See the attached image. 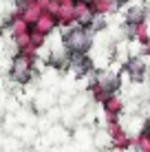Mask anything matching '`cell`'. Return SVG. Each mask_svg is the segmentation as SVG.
<instances>
[{
  "instance_id": "1",
  "label": "cell",
  "mask_w": 150,
  "mask_h": 152,
  "mask_svg": "<svg viewBox=\"0 0 150 152\" xmlns=\"http://www.w3.org/2000/svg\"><path fill=\"white\" fill-rule=\"evenodd\" d=\"M64 40H66V51H69V53H86L89 46L93 44L91 31L82 29V27H77L75 31H71V35L64 38Z\"/></svg>"
},
{
  "instance_id": "2",
  "label": "cell",
  "mask_w": 150,
  "mask_h": 152,
  "mask_svg": "<svg viewBox=\"0 0 150 152\" xmlns=\"http://www.w3.org/2000/svg\"><path fill=\"white\" fill-rule=\"evenodd\" d=\"M31 60L27 55H18L13 60V64H11V77L15 82H29V75H31Z\"/></svg>"
},
{
  "instance_id": "3",
  "label": "cell",
  "mask_w": 150,
  "mask_h": 152,
  "mask_svg": "<svg viewBox=\"0 0 150 152\" xmlns=\"http://www.w3.org/2000/svg\"><path fill=\"white\" fill-rule=\"evenodd\" d=\"M146 18V9L143 7H132V9H128V24H137L139 27V22Z\"/></svg>"
},
{
  "instance_id": "4",
  "label": "cell",
  "mask_w": 150,
  "mask_h": 152,
  "mask_svg": "<svg viewBox=\"0 0 150 152\" xmlns=\"http://www.w3.org/2000/svg\"><path fill=\"white\" fill-rule=\"evenodd\" d=\"M18 2H24V0H18Z\"/></svg>"
}]
</instances>
